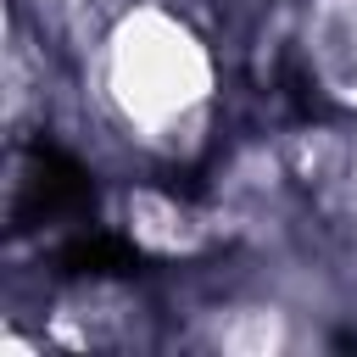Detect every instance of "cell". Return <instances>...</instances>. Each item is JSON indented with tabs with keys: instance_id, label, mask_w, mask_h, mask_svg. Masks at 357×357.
Returning a JSON list of instances; mask_svg holds the SVG:
<instances>
[{
	"instance_id": "cell-1",
	"label": "cell",
	"mask_w": 357,
	"mask_h": 357,
	"mask_svg": "<svg viewBox=\"0 0 357 357\" xmlns=\"http://www.w3.org/2000/svg\"><path fill=\"white\" fill-rule=\"evenodd\" d=\"M106 100L139 134L190 123L212 95V56L190 22L162 6H134L106 39Z\"/></svg>"
},
{
	"instance_id": "cell-2",
	"label": "cell",
	"mask_w": 357,
	"mask_h": 357,
	"mask_svg": "<svg viewBox=\"0 0 357 357\" xmlns=\"http://www.w3.org/2000/svg\"><path fill=\"white\" fill-rule=\"evenodd\" d=\"M307 50H312L324 89L357 106V0H312Z\"/></svg>"
}]
</instances>
